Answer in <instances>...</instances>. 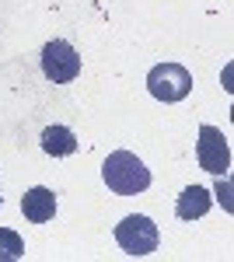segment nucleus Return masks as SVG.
Instances as JSON below:
<instances>
[{"mask_svg":"<svg viewBox=\"0 0 234 262\" xmlns=\"http://www.w3.org/2000/svg\"><path fill=\"white\" fill-rule=\"evenodd\" d=\"M101 179L116 196H137L151 185V168L140 161L133 150H116L101 164Z\"/></svg>","mask_w":234,"mask_h":262,"instance_id":"f257e3e1","label":"nucleus"},{"mask_svg":"<svg viewBox=\"0 0 234 262\" xmlns=\"http://www.w3.org/2000/svg\"><path fill=\"white\" fill-rule=\"evenodd\" d=\"M116 242L119 248L126 252V255H133V259H143V255H151L157 252V227L151 217H143V213H130V217H122L116 224Z\"/></svg>","mask_w":234,"mask_h":262,"instance_id":"f03ea898","label":"nucleus"},{"mask_svg":"<svg viewBox=\"0 0 234 262\" xmlns=\"http://www.w3.org/2000/svg\"><path fill=\"white\" fill-rule=\"evenodd\" d=\"M147 91L157 101H164V105L182 101V98H189V91H193V74L182 63H157L147 74Z\"/></svg>","mask_w":234,"mask_h":262,"instance_id":"7ed1b4c3","label":"nucleus"},{"mask_svg":"<svg viewBox=\"0 0 234 262\" xmlns=\"http://www.w3.org/2000/svg\"><path fill=\"white\" fill-rule=\"evenodd\" d=\"M196 161L203 171H210L217 179L227 175L231 168V143L217 126H199V140H196Z\"/></svg>","mask_w":234,"mask_h":262,"instance_id":"20e7f679","label":"nucleus"},{"mask_svg":"<svg viewBox=\"0 0 234 262\" xmlns=\"http://www.w3.org/2000/svg\"><path fill=\"white\" fill-rule=\"evenodd\" d=\"M42 74L53 84H70L80 74V56L70 42L53 39L42 46Z\"/></svg>","mask_w":234,"mask_h":262,"instance_id":"39448f33","label":"nucleus"},{"mask_svg":"<svg viewBox=\"0 0 234 262\" xmlns=\"http://www.w3.org/2000/svg\"><path fill=\"white\" fill-rule=\"evenodd\" d=\"M21 213H25V221H32V224H49L56 217V192L46 189V185H32L21 196Z\"/></svg>","mask_w":234,"mask_h":262,"instance_id":"423d86ee","label":"nucleus"},{"mask_svg":"<svg viewBox=\"0 0 234 262\" xmlns=\"http://www.w3.org/2000/svg\"><path fill=\"white\" fill-rule=\"evenodd\" d=\"M214 206V196H210V189H203V185H189V189H182V196L175 200V213L178 221H199V217H206V210Z\"/></svg>","mask_w":234,"mask_h":262,"instance_id":"0eeeda50","label":"nucleus"},{"mask_svg":"<svg viewBox=\"0 0 234 262\" xmlns=\"http://www.w3.org/2000/svg\"><path fill=\"white\" fill-rule=\"evenodd\" d=\"M42 150L49 158H70L77 154V137L70 126H46L42 129Z\"/></svg>","mask_w":234,"mask_h":262,"instance_id":"6e6552de","label":"nucleus"},{"mask_svg":"<svg viewBox=\"0 0 234 262\" xmlns=\"http://www.w3.org/2000/svg\"><path fill=\"white\" fill-rule=\"evenodd\" d=\"M25 255V242H21L18 231L11 227H0V262H14Z\"/></svg>","mask_w":234,"mask_h":262,"instance_id":"1a4fd4ad","label":"nucleus"},{"mask_svg":"<svg viewBox=\"0 0 234 262\" xmlns=\"http://www.w3.org/2000/svg\"><path fill=\"white\" fill-rule=\"evenodd\" d=\"M217 192L224 196V210H231V189H227V182H224V185L217 182Z\"/></svg>","mask_w":234,"mask_h":262,"instance_id":"9d476101","label":"nucleus"},{"mask_svg":"<svg viewBox=\"0 0 234 262\" xmlns=\"http://www.w3.org/2000/svg\"><path fill=\"white\" fill-rule=\"evenodd\" d=\"M0 206H4V196H0Z\"/></svg>","mask_w":234,"mask_h":262,"instance_id":"9b49d317","label":"nucleus"}]
</instances>
